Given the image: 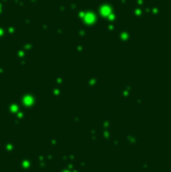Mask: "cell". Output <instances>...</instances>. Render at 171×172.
Returning <instances> with one entry per match:
<instances>
[{"label": "cell", "instance_id": "6da1fadb", "mask_svg": "<svg viewBox=\"0 0 171 172\" xmlns=\"http://www.w3.org/2000/svg\"><path fill=\"white\" fill-rule=\"evenodd\" d=\"M96 9L101 19L105 22H117L118 13L115 9V5L110 0H98L96 4Z\"/></svg>", "mask_w": 171, "mask_h": 172}, {"label": "cell", "instance_id": "7a4b0ae2", "mask_svg": "<svg viewBox=\"0 0 171 172\" xmlns=\"http://www.w3.org/2000/svg\"><path fill=\"white\" fill-rule=\"evenodd\" d=\"M80 21L82 23V27L88 29V31L96 29V27H100L102 25V22H103V20L101 19V16H100V14H98L96 8L86 7V6Z\"/></svg>", "mask_w": 171, "mask_h": 172}, {"label": "cell", "instance_id": "3957f363", "mask_svg": "<svg viewBox=\"0 0 171 172\" xmlns=\"http://www.w3.org/2000/svg\"><path fill=\"white\" fill-rule=\"evenodd\" d=\"M117 39H118V41H121L123 43L131 42L133 41V32L128 27L121 28L117 31Z\"/></svg>", "mask_w": 171, "mask_h": 172}, {"label": "cell", "instance_id": "277c9868", "mask_svg": "<svg viewBox=\"0 0 171 172\" xmlns=\"http://www.w3.org/2000/svg\"><path fill=\"white\" fill-rule=\"evenodd\" d=\"M145 14H147V13H145L144 8H142V7L135 6V7H133V8L130 9V15H131L134 19H137V20H143Z\"/></svg>", "mask_w": 171, "mask_h": 172}, {"label": "cell", "instance_id": "5b68a950", "mask_svg": "<svg viewBox=\"0 0 171 172\" xmlns=\"http://www.w3.org/2000/svg\"><path fill=\"white\" fill-rule=\"evenodd\" d=\"M144 11H145V13H148V14L155 16V15H158V14H160V12H161V7H160L158 5L145 6V7H144Z\"/></svg>", "mask_w": 171, "mask_h": 172}, {"label": "cell", "instance_id": "8992f818", "mask_svg": "<svg viewBox=\"0 0 171 172\" xmlns=\"http://www.w3.org/2000/svg\"><path fill=\"white\" fill-rule=\"evenodd\" d=\"M5 31H6V38L7 36H12V38L16 36L18 29H16V27L14 25H8L7 27H5Z\"/></svg>", "mask_w": 171, "mask_h": 172}, {"label": "cell", "instance_id": "52a82bcc", "mask_svg": "<svg viewBox=\"0 0 171 172\" xmlns=\"http://www.w3.org/2000/svg\"><path fill=\"white\" fill-rule=\"evenodd\" d=\"M21 47L26 52H32V50H34L36 48V42H34V41H24Z\"/></svg>", "mask_w": 171, "mask_h": 172}, {"label": "cell", "instance_id": "ba28073f", "mask_svg": "<svg viewBox=\"0 0 171 172\" xmlns=\"http://www.w3.org/2000/svg\"><path fill=\"white\" fill-rule=\"evenodd\" d=\"M89 35V31L83 27H79L75 29V36L76 38H80V39H85Z\"/></svg>", "mask_w": 171, "mask_h": 172}, {"label": "cell", "instance_id": "9c48e42d", "mask_svg": "<svg viewBox=\"0 0 171 172\" xmlns=\"http://www.w3.org/2000/svg\"><path fill=\"white\" fill-rule=\"evenodd\" d=\"M13 4L18 9H26L27 8V1L26 0H13Z\"/></svg>", "mask_w": 171, "mask_h": 172}, {"label": "cell", "instance_id": "30bf717a", "mask_svg": "<svg viewBox=\"0 0 171 172\" xmlns=\"http://www.w3.org/2000/svg\"><path fill=\"white\" fill-rule=\"evenodd\" d=\"M21 23H22L24 26H26V27L32 26V25H33V16H32V15H25V16L22 18V20H21Z\"/></svg>", "mask_w": 171, "mask_h": 172}, {"label": "cell", "instance_id": "8fae6325", "mask_svg": "<svg viewBox=\"0 0 171 172\" xmlns=\"http://www.w3.org/2000/svg\"><path fill=\"white\" fill-rule=\"evenodd\" d=\"M53 33H54V35L58 36V38L63 36V34H65V28H63L62 26H55L54 29H53Z\"/></svg>", "mask_w": 171, "mask_h": 172}, {"label": "cell", "instance_id": "7c38bea8", "mask_svg": "<svg viewBox=\"0 0 171 172\" xmlns=\"http://www.w3.org/2000/svg\"><path fill=\"white\" fill-rule=\"evenodd\" d=\"M26 54H27V52L22 47H18L15 49V55L18 59H26Z\"/></svg>", "mask_w": 171, "mask_h": 172}, {"label": "cell", "instance_id": "4fadbf2b", "mask_svg": "<svg viewBox=\"0 0 171 172\" xmlns=\"http://www.w3.org/2000/svg\"><path fill=\"white\" fill-rule=\"evenodd\" d=\"M105 29L109 33H114L115 31H117V22H107Z\"/></svg>", "mask_w": 171, "mask_h": 172}, {"label": "cell", "instance_id": "5bb4252c", "mask_svg": "<svg viewBox=\"0 0 171 172\" xmlns=\"http://www.w3.org/2000/svg\"><path fill=\"white\" fill-rule=\"evenodd\" d=\"M98 82H100L98 79H95V77H91V76L87 77V85H88V87H93L95 86V85H98Z\"/></svg>", "mask_w": 171, "mask_h": 172}, {"label": "cell", "instance_id": "9a60e30c", "mask_svg": "<svg viewBox=\"0 0 171 172\" xmlns=\"http://www.w3.org/2000/svg\"><path fill=\"white\" fill-rule=\"evenodd\" d=\"M85 45H86L85 42H76V43H75V47H74L75 52H78V53H82L86 48Z\"/></svg>", "mask_w": 171, "mask_h": 172}, {"label": "cell", "instance_id": "2e32d148", "mask_svg": "<svg viewBox=\"0 0 171 172\" xmlns=\"http://www.w3.org/2000/svg\"><path fill=\"white\" fill-rule=\"evenodd\" d=\"M6 40V31H5V26L2 23H0V42H4Z\"/></svg>", "mask_w": 171, "mask_h": 172}, {"label": "cell", "instance_id": "e0dca14e", "mask_svg": "<svg viewBox=\"0 0 171 172\" xmlns=\"http://www.w3.org/2000/svg\"><path fill=\"white\" fill-rule=\"evenodd\" d=\"M48 28H49V23H48V22H42V23L38 27L39 32H47Z\"/></svg>", "mask_w": 171, "mask_h": 172}, {"label": "cell", "instance_id": "ac0fdd59", "mask_svg": "<svg viewBox=\"0 0 171 172\" xmlns=\"http://www.w3.org/2000/svg\"><path fill=\"white\" fill-rule=\"evenodd\" d=\"M67 8H68V7H67L66 5H63V4H62V5H59V6H58L56 11H58L60 14H65V13L67 12Z\"/></svg>", "mask_w": 171, "mask_h": 172}, {"label": "cell", "instance_id": "d6986e66", "mask_svg": "<svg viewBox=\"0 0 171 172\" xmlns=\"http://www.w3.org/2000/svg\"><path fill=\"white\" fill-rule=\"evenodd\" d=\"M135 6L144 8L147 6V0H135Z\"/></svg>", "mask_w": 171, "mask_h": 172}, {"label": "cell", "instance_id": "ffe728a7", "mask_svg": "<svg viewBox=\"0 0 171 172\" xmlns=\"http://www.w3.org/2000/svg\"><path fill=\"white\" fill-rule=\"evenodd\" d=\"M68 7H69V9H71V11H76V8H78L79 6H78V2H76V1L72 0V1H69Z\"/></svg>", "mask_w": 171, "mask_h": 172}, {"label": "cell", "instance_id": "44dd1931", "mask_svg": "<svg viewBox=\"0 0 171 172\" xmlns=\"http://www.w3.org/2000/svg\"><path fill=\"white\" fill-rule=\"evenodd\" d=\"M5 13H6V5L2 1H0V16L4 15Z\"/></svg>", "mask_w": 171, "mask_h": 172}, {"label": "cell", "instance_id": "7402d4cb", "mask_svg": "<svg viewBox=\"0 0 171 172\" xmlns=\"http://www.w3.org/2000/svg\"><path fill=\"white\" fill-rule=\"evenodd\" d=\"M63 76H61V75H56L55 76V81H56V83H63Z\"/></svg>", "mask_w": 171, "mask_h": 172}, {"label": "cell", "instance_id": "603a6c76", "mask_svg": "<svg viewBox=\"0 0 171 172\" xmlns=\"http://www.w3.org/2000/svg\"><path fill=\"white\" fill-rule=\"evenodd\" d=\"M18 62L20 63V66L26 67V59H18Z\"/></svg>", "mask_w": 171, "mask_h": 172}, {"label": "cell", "instance_id": "cb8c5ba5", "mask_svg": "<svg viewBox=\"0 0 171 172\" xmlns=\"http://www.w3.org/2000/svg\"><path fill=\"white\" fill-rule=\"evenodd\" d=\"M120 5H123V6H127L129 4V0H117Z\"/></svg>", "mask_w": 171, "mask_h": 172}, {"label": "cell", "instance_id": "d4e9b609", "mask_svg": "<svg viewBox=\"0 0 171 172\" xmlns=\"http://www.w3.org/2000/svg\"><path fill=\"white\" fill-rule=\"evenodd\" d=\"M6 72V67L4 65H0V74H4Z\"/></svg>", "mask_w": 171, "mask_h": 172}, {"label": "cell", "instance_id": "484cf974", "mask_svg": "<svg viewBox=\"0 0 171 172\" xmlns=\"http://www.w3.org/2000/svg\"><path fill=\"white\" fill-rule=\"evenodd\" d=\"M26 1H27V4H31V5H35L39 2V0H26Z\"/></svg>", "mask_w": 171, "mask_h": 172}, {"label": "cell", "instance_id": "4316f807", "mask_svg": "<svg viewBox=\"0 0 171 172\" xmlns=\"http://www.w3.org/2000/svg\"><path fill=\"white\" fill-rule=\"evenodd\" d=\"M0 1H2L5 5H6V4H9V2H12V0H0Z\"/></svg>", "mask_w": 171, "mask_h": 172}]
</instances>
